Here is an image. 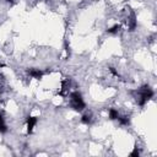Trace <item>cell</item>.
Masks as SVG:
<instances>
[{
	"mask_svg": "<svg viewBox=\"0 0 157 157\" xmlns=\"http://www.w3.org/2000/svg\"><path fill=\"white\" fill-rule=\"evenodd\" d=\"M109 71H110V74H112L113 76H115V77H119V74H118V71L115 70V67L110 66V67H109Z\"/></svg>",
	"mask_w": 157,
	"mask_h": 157,
	"instance_id": "10",
	"label": "cell"
},
{
	"mask_svg": "<svg viewBox=\"0 0 157 157\" xmlns=\"http://www.w3.org/2000/svg\"><path fill=\"white\" fill-rule=\"evenodd\" d=\"M153 90L150 87V86H147V85H144L142 87H140L139 90H137V96H136V102H137V104L139 105H141V107H144L152 97H153Z\"/></svg>",
	"mask_w": 157,
	"mask_h": 157,
	"instance_id": "1",
	"label": "cell"
},
{
	"mask_svg": "<svg viewBox=\"0 0 157 157\" xmlns=\"http://www.w3.org/2000/svg\"><path fill=\"white\" fill-rule=\"evenodd\" d=\"M117 120L119 121L120 125H129V124H130V119H129V117H126V115H120V114H119V117H118Z\"/></svg>",
	"mask_w": 157,
	"mask_h": 157,
	"instance_id": "7",
	"label": "cell"
},
{
	"mask_svg": "<svg viewBox=\"0 0 157 157\" xmlns=\"http://www.w3.org/2000/svg\"><path fill=\"white\" fill-rule=\"evenodd\" d=\"M37 124V118L36 117H28L26 120V126H27V132H32L34 125Z\"/></svg>",
	"mask_w": 157,
	"mask_h": 157,
	"instance_id": "3",
	"label": "cell"
},
{
	"mask_svg": "<svg viewBox=\"0 0 157 157\" xmlns=\"http://www.w3.org/2000/svg\"><path fill=\"white\" fill-rule=\"evenodd\" d=\"M108 117H109L110 120H117L118 117H119V112H118V109H115V108H110V109L108 110Z\"/></svg>",
	"mask_w": 157,
	"mask_h": 157,
	"instance_id": "6",
	"label": "cell"
},
{
	"mask_svg": "<svg viewBox=\"0 0 157 157\" xmlns=\"http://www.w3.org/2000/svg\"><path fill=\"white\" fill-rule=\"evenodd\" d=\"M70 107L76 112H82L86 108V103L78 91H74L70 93Z\"/></svg>",
	"mask_w": 157,
	"mask_h": 157,
	"instance_id": "2",
	"label": "cell"
},
{
	"mask_svg": "<svg viewBox=\"0 0 157 157\" xmlns=\"http://www.w3.org/2000/svg\"><path fill=\"white\" fill-rule=\"evenodd\" d=\"M6 1H9V2H10V1H12V0H6Z\"/></svg>",
	"mask_w": 157,
	"mask_h": 157,
	"instance_id": "12",
	"label": "cell"
},
{
	"mask_svg": "<svg viewBox=\"0 0 157 157\" xmlns=\"http://www.w3.org/2000/svg\"><path fill=\"white\" fill-rule=\"evenodd\" d=\"M81 121L83 123V124H91V121H92V115L90 114V113H86V114H83L82 117H81Z\"/></svg>",
	"mask_w": 157,
	"mask_h": 157,
	"instance_id": "8",
	"label": "cell"
},
{
	"mask_svg": "<svg viewBox=\"0 0 157 157\" xmlns=\"http://www.w3.org/2000/svg\"><path fill=\"white\" fill-rule=\"evenodd\" d=\"M119 29H120V26H119V25H114V26L109 27V28L107 29V32H108L109 34H117V33L119 32Z\"/></svg>",
	"mask_w": 157,
	"mask_h": 157,
	"instance_id": "9",
	"label": "cell"
},
{
	"mask_svg": "<svg viewBox=\"0 0 157 157\" xmlns=\"http://www.w3.org/2000/svg\"><path fill=\"white\" fill-rule=\"evenodd\" d=\"M136 26H137L136 17H135V15H134V13H131V16L128 18V27H129V29H130V31H134V29L136 28Z\"/></svg>",
	"mask_w": 157,
	"mask_h": 157,
	"instance_id": "5",
	"label": "cell"
},
{
	"mask_svg": "<svg viewBox=\"0 0 157 157\" xmlns=\"http://www.w3.org/2000/svg\"><path fill=\"white\" fill-rule=\"evenodd\" d=\"M28 75H29L32 78L40 80L42 76H43V71L39 70V69H29V70H28Z\"/></svg>",
	"mask_w": 157,
	"mask_h": 157,
	"instance_id": "4",
	"label": "cell"
},
{
	"mask_svg": "<svg viewBox=\"0 0 157 157\" xmlns=\"http://www.w3.org/2000/svg\"><path fill=\"white\" fill-rule=\"evenodd\" d=\"M139 155H140V151L137 150V147H135V148H134V151L130 153V156H131V157H137Z\"/></svg>",
	"mask_w": 157,
	"mask_h": 157,
	"instance_id": "11",
	"label": "cell"
}]
</instances>
